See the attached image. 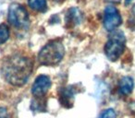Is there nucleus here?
<instances>
[{"instance_id":"f257e3e1","label":"nucleus","mask_w":135,"mask_h":118,"mask_svg":"<svg viewBox=\"0 0 135 118\" xmlns=\"http://www.w3.org/2000/svg\"><path fill=\"white\" fill-rule=\"evenodd\" d=\"M33 69V63L30 57L16 54L9 55L4 60L1 73L5 80L16 87L26 84Z\"/></svg>"},{"instance_id":"f03ea898","label":"nucleus","mask_w":135,"mask_h":118,"mask_svg":"<svg viewBox=\"0 0 135 118\" xmlns=\"http://www.w3.org/2000/svg\"><path fill=\"white\" fill-rule=\"evenodd\" d=\"M65 54L64 45L60 40H53L47 43L38 55V61L42 66H56L57 65Z\"/></svg>"},{"instance_id":"7ed1b4c3","label":"nucleus","mask_w":135,"mask_h":118,"mask_svg":"<svg viewBox=\"0 0 135 118\" xmlns=\"http://www.w3.org/2000/svg\"><path fill=\"white\" fill-rule=\"evenodd\" d=\"M126 39L122 32L117 30L109 35L105 45V54L110 61H116L121 56L125 49Z\"/></svg>"},{"instance_id":"20e7f679","label":"nucleus","mask_w":135,"mask_h":118,"mask_svg":"<svg viewBox=\"0 0 135 118\" xmlns=\"http://www.w3.org/2000/svg\"><path fill=\"white\" fill-rule=\"evenodd\" d=\"M8 21L18 29H27L30 24V19L27 10L23 6L13 3L8 8Z\"/></svg>"},{"instance_id":"39448f33","label":"nucleus","mask_w":135,"mask_h":118,"mask_svg":"<svg viewBox=\"0 0 135 118\" xmlns=\"http://www.w3.org/2000/svg\"><path fill=\"white\" fill-rule=\"evenodd\" d=\"M104 27L108 32L115 30L122 22L121 16L118 10L112 6H108L105 9L104 16Z\"/></svg>"},{"instance_id":"423d86ee","label":"nucleus","mask_w":135,"mask_h":118,"mask_svg":"<svg viewBox=\"0 0 135 118\" xmlns=\"http://www.w3.org/2000/svg\"><path fill=\"white\" fill-rule=\"evenodd\" d=\"M51 87V80L48 76L40 75L36 78L35 81L32 84V93L35 98H42L46 94Z\"/></svg>"},{"instance_id":"0eeeda50","label":"nucleus","mask_w":135,"mask_h":118,"mask_svg":"<svg viewBox=\"0 0 135 118\" xmlns=\"http://www.w3.org/2000/svg\"><path fill=\"white\" fill-rule=\"evenodd\" d=\"M74 92L70 88H63L59 92V101L66 108H70L73 104Z\"/></svg>"},{"instance_id":"6e6552de","label":"nucleus","mask_w":135,"mask_h":118,"mask_svg":"<svg viewBox=\"0 0 135 118\" xmlns=\"http://www.w3.org/2000/svg\"><path fill=\"white\" fill-rule=\"evenodd\" d=\"M134 87V82L133 79L129 77H124L120 79L119 84H118V89H119V92L122 95H129L131 93Z\"/></svg>"},{"instance_id":"1a4fd4ad","label":"nucleus","mask_w":135,"mask_h":118,"mask_svg":"<svg viewBox=\"0 0 135 118\" xmlns=\"http://www.w3.org/2000/svg\"><path fill=\"white\" fill-rule=\"evenodd\" d=\"M81 13L78 8H71L70 10H69L67 14V18H66V21L68 24H73L77 25L78 23H80L81 21Z\"/></svg>"},{"instance_id":"9d476101","label":"nucleus","mask_w":135,"mask_h":118,"mask_svg":"<svg viewBox=\"0 0 135 118\" xmlns=\"http://www.w3.org/2000/svg\"><path fill=\"white\" fill-rule=\"evenodd\" d=\"M31 8L39 12H45L47 9L46 0H28Z\"/></svg>"},{"instance_id":"9b49d317","label":"nucleus","mask_w":135,"mask_h":118,"mask_svg":"<svg viewBox=\"0 0 135 118\" xmlns=\"http://www.w3.org/2000/svg\"><path fill=\"white\" fill-rule=\"evenodd\" d=\"M31 108L38 112H45V100L42 98H35V100L32 101Z\"/></svg>"},{"instance_id":"f8f14e48","label":"nucleus","mask_w":135,"mask_h":118,"mask_svg":"<svg viewBox=\"0 0 135 118\" xmlns=\"http://www.w3.org/2000/svg\"><path fill=\"white\" fill-rule=\"evenodd\" d=\"M9 37V30L6 24H0V44H3L8 41Z\"/></svg>"},{"instance_id":"ddd939ff","label":"nucleus","mask_w":135,"mask_h":118,"mask_svg":"<svg viewBox=\"0 0 135 118\" xmlns=\"http://www.w3.org/2000/svg\"><path fill=\"white\" fill-rule=\"evenodd\" d=\"M116 117H117L116 112L113 109H107L99 116V118H116Z\"/></svg>"},{"instance_id":"4468645a","label":"nucleus","mask_w":135,"mask_h":118,"mask_svg":"<svg viewBox=\"0 0 135 118\" xmlns=\"http://www.w3.org/2000/svg\"><path fill=\"white\" fill-rule=\"evenodd\" d=\"M0 118H8V111L5 107L0 106Z\"/></svg>"},{"instance_id":"2eb2a0df","label":"nucleus","mask_w":135,"mask_h":118,"mask_svg":"<svg viewBox=\"0 0 135 118\" xmlns=\"http://www.w3.org/2000/svg\"><path fill=\"white\" fill-rule=\"evenodd\" d=\"M109 2H112V3H119L120 0H107Z\"/></svg>"},{"instance_id":"dca6fc26","label":"nucleus","mask_w":135,"mask_h":118,"mask_svg":"<svg viewBox=\"0 0 135 118\" xmlns=\"http://www.w3.org/2000/svg\"><path fill=\"white\" fill-rule=\"evenodd\" d=\"M131 0H125V4H126V5H128L129 2H131Z\"/></svg>"},{"instance_id":"f3484780","label":"nucleus","mask_w":135,"mask_h":118,"mask_svg":"<svg viewBox=\"0 0 135 118\" xmlns=\"http://www.w3.org/2000/svg\"><path fill=\"white\" fill-rule=\"evenodd\" d=\"M132 12H133V13L135 14V5H134V6H133V8H132Z\"/></svg>"},{"instance_id":"a211bd4d","label":"nucleus","mask_w":135,"mask_h":118,"mask_svg":"<svg viewBox=\"0 0 135 118\" xmlns=\"http://www.w3.org/2000/svg\"><path fill=\"white\" fill-rule=\"evenodd\" d=\"M60 1H63V0H60Z\"/></svg>"}]
</instances>
